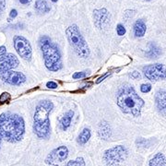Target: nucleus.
Masks as SVG:
<instances>
[{"mask_svg":"<svg viewBox=\"0 0 166 166\" xmlns=\"http://www.w3.org/2000/svg\"><path fill=\"white\" fill-rule=\"evenodd\" d=\"M0 131L3 138L9 142L19 141L25 133L24 120L21 116L11 113L0 115Z\"/></svg>","mask_w":166,"mask_h":166,"instance_id":"nucleus-1","label":"nucleus"},{"mask_svg":"<svg viewBox=\"0 0 166 166\" xmlns=\"http://www.w3.org/2000/svg\"><path fill=\"white\" fill-rule=\"evenodd\" d=\"M116 102L125 114L132 115L133 116H139L141 109L144 106V101L130 85H124L119 89Z\"/></svg>","mask_w":166,"mask_h":166,"instance_id":"nucleus-2","label":"nucleus"},{"mask_svg":"<svg viewBox=\"0 0 166 166\" xmlns=\"http://www.w3.org/2000/svg\"><path fill=\"white\" fill-rule=\"evenodd\" d=\"M54 108V104L48 100L42 101L36 106L33 116V131L37 137L46 139L50 135L49 115Z\"/></svg>","mask_w":166,"mask_h":166,"instance_id":"nucleus-3","label":"nucleus"},{"mask_svg":"<svg viewBox=\"0 0 166 166\" xmlns=\"http://www.w3.org/2000/svg\"><path fill=\"white\" fill-rule=\"evenodd\" d=\"M40 46L43 52L45 66L50 71L56 72L62 69L61 54L58 47L52 43L49 37L43 36L40 39Z\"/></svg>","mask_w":166,"mask_h":166,"instance_id":"nucleus-4","label":"nucleus"},{"mask_svg":"<svg viewBox=\"0 0 166 166\" xmlns=\"http://www.w3.org/2000/svg\"><path fill=\"white\" fill-rule=\"evenodd\" d=\"M66 37L70 45L73 47L78 56L82 58H86L89 56V48L86 41L81 35L77 25H71L66 31Z\"/></svg>","mask_w":166,"mask_h":166,"instance_id":"nucleus-5","label":"nucleus"},{"mask_svg":"<svg viewBox=\"0 0 166 166\" xmlns=\"http://www.w3.org/2000/svg\"><path fill=\"white\" fill-rule=\"evenodd\" d=\"M127 157V149L122 146H115L107 150L103 154V160L108 166H116L123 162Z\"/></svg>","mask_w":166,"mask_h":166,"instance_id":"nucleus-6","label":"nucleus"},{"mask_svg":"<svg viewBox=\"0 0 166 166\" xmlns=\"http://www.w3.org/2000/svg\"><path fill=\"white\" fill-rule=\"evenodd\" d=\"M145 77L152 80L158 81L166 79V66L162 64H153L143 67Z\"/></svg>","mask_w":166,"mask_h":166,"instance_id":"nucleus-7","label":"nucleus"},{"mask_svg":"<svg viewBox=\"0 0 166 166\" xmlns=\"http://www.w3.org/2000/svg\"><path fill=\"white\" fill-rule=\"evenodd\" d=\"M67 156H69V149L66 146H60L52 152L47 155L46 159H45V163L52 166H59L60 163H62L64 161L66 160Z\"/></svg>","mask_w":166,"mask_h":166,"instance_id":"nucleus-8","label":"nucleus"},{"mask_svg":"<svg viewBox=\"0 0 166 166\" xmlns=\"http://www.w3.org/2000/svg\"><path fill=\"white\" fill-rule=\"evenodd\" d=\"M14 47L17 53L25 60H31L32 58V46L29 41L22 36H16L14 38Z\"/></svg>","mask_w":166,"mask_h":166,"instance_id":"nucleus-9","label":"nucleus"},{"mask_svg":"<svg viewBox=\"0 0 166 166\" xmlns=\"http://www.w3.org/2000/svg\"><path fill=\"white\" fill-rule=\"evenodd\" d=\"M0 78L3 79V81L11 85H20L26 81V77L24 76V74L18 71L7 70L2 72L0 74Z\"/></svg>","mask_w":166,"mask_h":166,"instance_id":"nucleus-10","label":"nucleus"},{"mask_svg":"<svg viewBox=\"0 0 166 166\" xmlns=\"http://www.w3.org/2000/svg\"><path fill=\"white\" fill-rule=\"evenodd\" d=\"M19 65V59L12 54L3 55L0 57V73L13 69Z\"/></svg>","mask_w":166,"mask_h":166,"instance_id":"nucleus-11","label":"nucleus"},{"mask_svg":"<svg viewBox=\"0 0 166 166\" xmlns=\"http://www.w3.org/2000/svg\"><path fill=\"white\" fill-rule=\"evenodd\" d=\"M94 22L97 28L102 29L106 26L110 21V14L105 9H95L93 12Z\"/></svg>","mask_w":166,"mask_h":166,"instance_id":"nucleus-12","label":"nucleus"},{"mask_svg":"<svg viewBox=\"0 0 166 166\" xmlns=\"http://www.w3.org/2000/svg\"><path fill=\"white\" fill-rule=\"evenodd\" d=\"M98 136L99 138L103 139V140H107L111 137V127L110 125L106 121H102L98 126Z\"/></svg>","mask_w":166,"mask_h":166,"instance_id":"nucleus-13","label":"nucleus"},{"mask_svg":"<svg viewBox=\"0 0 166 166\" xmlns=\"http://www.w3.org/2000/svg\"><path fill=\"white\" fill-rule=\"evenodd\" d=\"M73 115H74V112L72 110L67 111L66 113V114L63 115V117L60 119V121H59V128L60 129L63 130V131H66L67 128L70 126Z\"/></svg>","mask_w":166,"mask_h":166,"instance_id":"nucleus-14","label":"nucleus"},{"mask_svg":"<svg viewBox=\"0 0 166 166\" xmlns=\"http://www.w3.org/2000/svg\"><path fill=\"white\" fill-rule=\"evenodd\" d=\"M146 30H147L146 24L142 19H139L135 22L133 31H134V35L136 37H143L146 33Z\"/></svg>","mask_w":166,"mask_h":166,"instance_id":"nucleus-15","label":"nucleus"},{"mask_svg":"<svg viewBox=\"0 0 166 166\" xmlns=\"http://www.w3.org/2000/svg\"><path fill=\"white\" fill-rule=\"evenodd\" d=\"M155 101L157 106L160 109L166 108V90H159L156 92L155 95Z\"/></svg>","mask_w":166,"mask_h":166,"instance_id":"nucleus-16","label":"nucleus"},{"mask_svg":"<svg viewBox=\"0 0 166 166\" xmlns=\"http://www.w3.org/2000/svg\"><path fill=\"white\" fill-rule=\"evenodd\" d=\"M149 166H166V158L162 153H157L149 162Z\"/></svg>","mask_w":166,"mask_h":166,"instance_id":"nucleus-17","label":"nucleus"},{"mask_svg":"<svg viewBox=\"0 0 166 166\" xmlns=\"http://www.w3.org/2000/svg\"><path fill=\"white\" fill-rule=\"evenodd\" d=\"M34 7H35V9L40 13H47L51 9V6L45 0H37Z\"/></svg>","mask_w":166,"mask_h":166,"instance_id":"nucleus-18","label":"nucleus"},{"mask_svg":"<svg viewBox=\"0 0 166 166\" xmlns=\"http://www.w3.org/2000/svg\"><path fill=\"white\" fill-rule=\"evenodd\" d=\"M90 139V130L89 128H84L79 135L78 137V143L80 145H84Z\"/></svg>","mask_w":166,"mask_h":166,"instance_id":"nucleus-19","label":"nucleus"},{"mask_svg":"<svg viewBox=\"0 0 166 166\" xmlns=\"http://www.w3.org/2000/svg\"><path fill=\"white\" fill-rule=\"evenodd\" d=\"M146 55L149 57V58H157L161 55V50L158 48L156 45L154 44H150V46L149 48V51L146 53Z\"/></svg>","mask_w":166,"mask_h":166,"instance_id":"nucleus-20","label":"nucleus"},{"mask_svg":"<svg viewBox=\"0 0 166 166\" xmlns=\"http://www.w3.org/2000/svg\"><path fill=\"white\" fill-rule=\"evenodd\" d=\"M66 166H85V161L82 157H79L76 160L69 161Z\"/></svg>","mask_w":166,"mask_h":166,"instance_id":"nucleus-21","label":"nucleus"},{"mask_svg":"<svg viewBox=\"0 0 166 166\" xmlns=\"http://www.w3.org/2000/svg\"><path fill=\"white\" fill-rule=\"evenodd\" d=\"M150 89H152V85L149 84V83H146V84H142L141 87H140V90H141V92H143V93L149 92Z\"/></svg>","mask_w":166,"mask_h":166,"instance_id":"nucleus-22","label":"nucleus"},{"mask_svg":"<svg viewBox=\"0 0 166 166\" xmlns=\"http://www.w3.org/2000/svg\"><path fill=\"white\" fill-rule=\"evenodd\" d=\"M126 28L122 25V24H118L116 27V32L119 36H123L126 34Z\"/></svg>","mask_w":166,"mask_h":166,"instance_id":"nucleus-23","label":"nucleus"},{"mask_svg":"<svg viewBox=\"0 0 166 166\" xmlns=\"http://www.w3.org/2000/svg\"><path fill=\"white\" fill-rule=\"evenodd\" d=\"M87 77V72L82 71V72H76L73 75L74 79H84Z\"/></svg>","mask_w":166,"mask_h":166,"instance_id":"nucleus-24","label":"nucleus"},{"mask_svg":"<svg viewBox=\"0 0 166 166\" xmlns=\"http://www.w3.org/2000/svg\"><path fill=\"white\" fill-rule=\"evenodd\" d=\"M9 93H3L2 95H1V97H0V103H3V102H5L6 100H9Z\"/></svg>","mask_w":166,"mask_h":166,"instance_id":"nucleus-25","label":"nucleus"},{"mask_svg":"<svg viewBox=\"0 0 166 166\" xmlns=\"http://www.w3.org/2000/svg\"><path fill=\"white\" fill-rule=\"evenodd\" d=\"M46 87L49 89H56L57 88V84L54 81H49L46 83Z\"/></svg>","mask_w":166,"mask_h":166,"instance_id":"nucleus-26","label":"nucleus"},{"mask_svg":"<svg viewBox=\"0 0 166 166\" xmlns=\"http://www.w3.org/2000/svg\"><path fill=\"white\" fill-rule=\"evenodd\" d=\"M110 75H111V73H106V74H104L103 75V76L102 77H100L99 79H98L97 80H96V83H97V84H98V83H100V82H102V80H104V79H106L107 77H109L110 76Z\"/></svg>","mask_w":166,"mask_h":166,"instance_id":"nucleus-27","label":"nucleus"},{"mask_svg":"<svg viewBox=\"0 0 166 166\" xmlns=\"http://www.w3.org/2000/svg\"><path fill=\"white\" fill-rule=\"evenodd\" d=\"M17 15H18V11H17L16 9H12V10L10 11L9 16H10L11 19H15V18L17 17Z\"/></svg>","mask_w":166,"mask_h":166,"instance_id":"nucleus-28","label":"nucleus"},{"mask_svg":"<svg viewBox=\"0 0 166 166\" xmlns=\"http://www.w3.org/2000/svg\"><path fill=\"white\" fill-rule=\"evenodd\" d=\"M131 77L133 79H139L140 78V74L138 72V71H134L132 74H131Z\"/></svg>","mask_w":166,"mask_h":166,"instance_id":"nucleus-29","label":"nucleus"},{"mask_svg":"<svg viewBox=\"0 0 166 166\" xmlns=\"http://www.w3.org/2000/svg\"><path fill=\"white\" fill-rule=\"evenodd\" d=\"M5 7H6V0H0V9L4 10Z\"/></svg>","mask_w":166,"mask_h":166,"instance_id":"nucleus-30","label":"nucleus"},{"mask_svg":"<svg viewBox=\"0 0 166 166\" xmlns=\"http://www.w3.org/2000/svg\"><path fill=\"white\" fill-rule=\"evenodd\" d=\"M6 52V48L5 46H0V56L5 55Z\"/></svg>","mask_w":166,"mask_h":166,"instance_id":"nucleus-31","label":"nucleus"},{"mask_svg":"<svg viewBox=\"0 0 166 166\" xmlns=\"http://www.w3.org/2000/svg\"><path fill=\"white\" fill-rule=\"evenodd\" d=\"M22 5H28L32 2V0H19Z\"/></svg>","mask_w":166,"mask_h":166,"instance_id":"nucleus-32","label":"nucleus"},{"mask_svg":"<svg viewBox=\"0 0 166 166\" xmlns=\"http://www.w3.org/2000/svg\"><path fill=\"white\" fill-rule=\"evenodd\" d=\"M2 138H3V136H2V133H1V131H0V144H1V141H2Z\"/></svg>","mask_w":166,"mask_h":166,"instance_id":"nucleus-33","label":"nucleus"},{"mask_svg":"<svg viewBox=\"0 0 166 166\" xmlns=\"http://www.w3.org/2000/svg\"><path fill=\"white\" fill-rule=\"evenodd\" d=\"M2 12H3V10L0 9V16H1V14H2Z\"/></svg>","mask_w":166,"mask_h":166,"instance_id":"nucleus-34","label":"nucleus"},{"mask_svg":"<svg viewBox=\"0 0 166 166\" xmlns=\"http://www.w3.org/2000/svg\"><path fill=\"white\" fill-rule=\"evenodd\" d=\"M51 1H53V2H55V3H56V2H57V0H51Z\"/></svg>","mask_w":166,"mask_h":166,"instance_id":"nucleus-35","label":"nucleus"},{"mask_svg":"<svg viewBox=\"0 0 166 166\" xmlns=\"http://www.w3.org/2000/svg\"><path fill=\"white\" fill-rule=\"evenodd\" d=\"M148 1H149V0H148Z\"/></svg>","mask_w":166,"mask_h":166,"instance_id":"nucleus-36","label":"nucleus"}]
</instances>
